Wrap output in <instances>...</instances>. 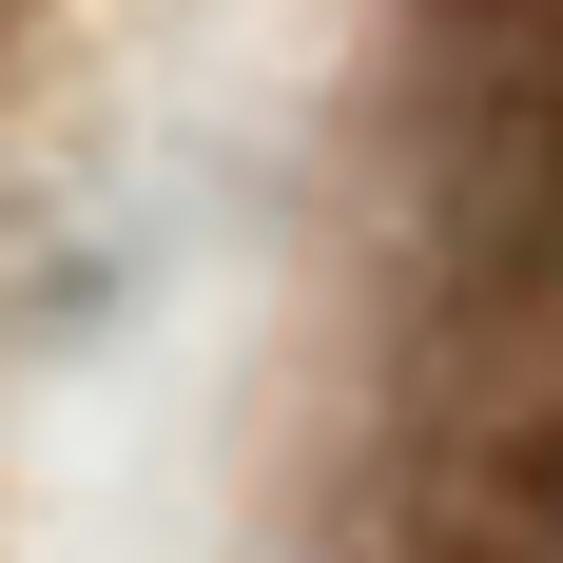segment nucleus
I'll return each instance as SVG.
<instances>
[]
</instances>
